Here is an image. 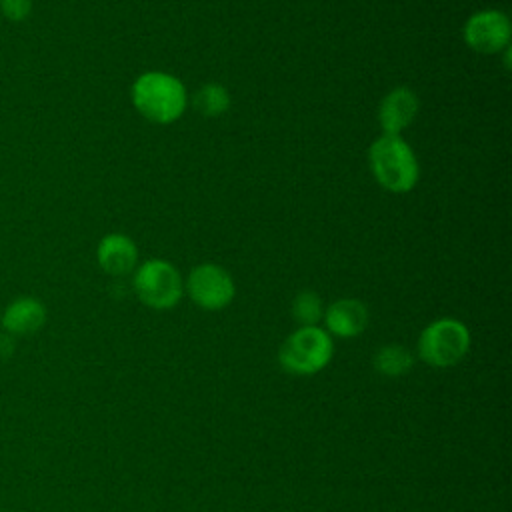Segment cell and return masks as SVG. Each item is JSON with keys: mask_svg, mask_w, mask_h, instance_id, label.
Wrapping results in <instances>:
<instances>
[{"mask_svg": "<svg viewBox=\"0 0 512 512\" xmlns=\"http://www.w3.org/2000/svg\"><path fill=\"white\" fill-rule=\"evenodd\" d=\"M130 100L144 120L166 126L180 120L186 112L188 92L180 78L168 72L150 70L132 82Z\"/></svg>", "mask_w": 512, "mask_h": 512, "instance_id": "cell-1", "label": "cell"}, {"mask_svg": "<svg viewBox=\"0 0 512 512\" xmlns=\"http://www.w3.org/2000/svg\"><path fill=\"white\" fill-rule=\"evenodd\" d=\"M132 288L144 306L152 310H170L184 294V280L172 262L150 258L134 268Z\"/></svg>", "mask_w": 512, "mask_h": 512, "instance_id": "cell-5", "label": "cell"}, {"mask_svg": "<svg viewBox=\"0 0 512 512\" xmlns=\"http://www.w3.org/2000/svg\"><path fill=\"white\" fill-rule=\"evenodd\" d=\"M420 100L408 86L392 88L378 104V124L382 134H402L418 116Z\"/></svg>", "mask_w": 512, "mask_h": 512, "instance_id": "cell-8", "label": "cell"}, {"mask_svg": "<svg viewBox=\"0 0 512 512\" xmlns=\"http://www.w3.org/2000/svg\"><path fill=\"white\" fill-rule=\"evenodd\" d=\"M332 354V336L324 328L300 326L282 342L278 350V362L288 374L312 376L328 366Z\"/></svg>", "mask_w": 512, "mask_h": 512, "instance_id": "cell-3", "label": "cell"}, {"mask_svg": "<svg viewBox=\"0 0 512 512\" xmlns=\"http://www.w3.org/2000/svg\"><path fill=\"white\" fill-rule=\"evenodd\" d=\"M46 316V306L38 298L18 296L6 306L0 324L14 336H30L46 324Z\"/></svg>", "mask_w": 512, "mask_h": 512, "instance_id": "cell-11", "label": "cell"}, {"mask_svg": "<svg viewBox=\"0 0 512 512\" xmlns=\"http://www.w3.org/2000/svg\"><path fill=\"white\" fill-rule=\"evenodd\" d=\"M0 10L8 20L20 22L28 18L32 10V0H0Z\"/></svg>", "mask_w": 512, "mask_h": 512, "instance_id": "cell-15", "label": "cell"}, {"mask_svg": "<svg viewBox=\"0 0 512 512\" xmlns=\"http://www.w3.org/2000/svg\"><path fill=\"white\" fill-rule=\"evenodd\" d=\"M184 292L202 310L216 312L226 308L236 294V286L228 270L218 264L204 262L190 270L184 280Z\"/></svg>", "mask_w": 512, "mask_h": 512, "instance_id": "cell-6", "label": "cell"}, {"mask_svg": "<svg viewBox=\"0 0 512 512\" xmlns=\"http://www.w3.org/2000/svg\"><path fill=\"white\" fill-rule=\"evenodd\" d=\"M464 44L476 54L492 56L510 46L512 26L508 14L496 8L474 12L462 26Z\"/></svg>", "mask_w": 512, "mask_h": 512, "instance_id": "cell-7", "label": "cell"}, {"mask_svg": "<svg viewBox=\"0 0 512 512\" xmlns=\"http://www.w3.org/2000/svg\"><path fill=\"white\" fill-rule=\"evenodd\" d=\"M98 266L110 276H126L138 264V248L134 240L120 232H110L102 236L96 246Z\"/></svg>", "mask_w": 512, "mask_h": 512, "instance_id": "cell-10", "label": "cell"}, {"mask_svg": "<svg viewBox=\"0 0 512 512\" xmlns=\"http://www.w3.org/2000/svg\"><path fill=\"white\" fill-rule=\"evenodd\" d=\"M292 318L300 326H318L324 316L322 298L312 290H302L292 300Z\"/></svg>", "mask_w": 512, "mask_h": 512, "instance_id": "cell-14", "label": "cell"}, {"mask_svg": "<svg viewBox=\"0 0 512 512\" xmlns=\"http://www.w3.org/2000/svg\"><path fill=\"white\" fill-rule=\"evenodd\" d=\"M326 332L336 338H356L368 326V308L356 298H340L324 308Z\"/></svg>", "mask_w": 512, "mask_h": 512, "instance_id": "cell-9", "label": "cell"}, {"mask_svg": "<svg viewBox=\"0 0 512 512\" xmlns=\"http://www.w3.org/2000/svg\"><path fill=\"white\" fill-rule=\"evenodd\" d=\"M194 110L204 118H218L230 108V94L218 82H208L200 86L192 98Z\"/></svg>", "mask_w": 512, "mask_h": 512, "instance_id": "cell-13", "label": "cell"}, {"mask_svg": "<svg viewBox=\"0 0 512 512\" xmlns=\"http://www.w3.org/2000/svg\"><path fill=\"white\" fill-rule=\"evenodd\" d=\"M368 166L384 190L404 194L416 188L420 178L418 158L400 134H382L368 148Z\"/></svg>", "mask_w": 512, "mask_h": 512, "instance_id": "cell-2", "label": "cell"}, {"mask_svg": "<svg viewBox=\"0 0 512 512\" xmlns=\"http://www.w3.org/2000/svg\"><path fill=\"white\" fill-rule=\"evenodd\" d=\"M372 366L382 376L398 378V376H404V374H408L412 370L414 356H412V352L406 346L386 344V346H380L374 352Z\"/></svg>", "mask_w": 512, "mask_h": 512, "instance_id": "cell-12", "label": "cell"}, {"mask_svg": "<svg viewBox=\"0 0 512 512\" xmlns=\"http://www.w3.org/2000/svg\"><path fill=\"white\" fill-rule=\"evenodd\" d=\"M470 350V332L456 318H438L430 322L418 338V356L432 368H452L460 364Z\"/></svg>", "mask_w": 512, "mask_h": 512, "instance_id": "cell-4", "label": "cell"}]
</instances>
